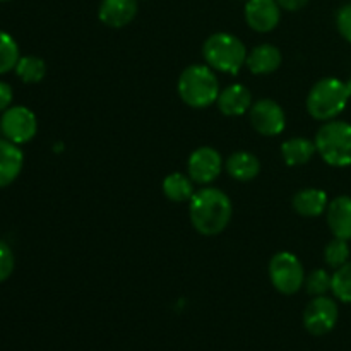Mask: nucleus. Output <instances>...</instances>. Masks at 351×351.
I'll list each match as a JSON object with an SVG mask.
<instances>
[{"mask_svg":"<svg viewBox=\"0 0 351 351\" xmlns=\"http://www.w3.org/2000/svg\"><path fill=\"white\" fill-rule=\"evenodd\" d=\"M339 308L332 298L314 297L304 311V326L312 336H324L338 324Z\"/></svg>","mask_w":351,"mask_h":351,"instance_id":"7","label":"nucleus"},{"mask_svg":"<svg viewBox=\"0 0 351 351\" xmlns=\"http://www.w3.org/2000/svg\"><path fill=\"white\" fill-rule=\"evenodd\" d=\"M346 89H348V95H350V98H351V79L348 82H346Z\"/></svg>","mask_w":351,"mask_h":351,"instance_id":"30","label":"nucleus"},{"mask_svg":"<svg viewBox=\"0 0 351 351\" xmlns=\"http://www.w3.org/2000/svg\"><path fill=\"white\" fill-rule=\"evenodd\" d=\"M163 194L173 202H187L195 194L194 182L184 173H170L163 180Z\"/></svg>","mask_w":351,"mask_h":351,"instance_id":"20","label":"nucleus"},{"mask_svg":"<svg viewBox=\"0 0 351 351\" xmlns=\"http://www.w3.org/2000/svg\"><path fill=\"white\" fill-rule=\"evenodd\" d=\"M0 130H2V129H0Z\"/></svg>","mask_w":351,"mask_h":351,"instance_id":"32","label":"nucleus"},{"mask_svg":"<svg viewBox=\"0 0 351 351\" xmlns=\"http://www.w3.org/2000/svg\"><path fill=\"white\" fill-rule=\"evenodd\" d=\"M223 170V158L215 147L202 146L197 147L194 153L189 156L187 171L189 177L194 184L206 185L219 177Z\"/></svg>","mask_w":351,"mask_h":351,"instance_id":"10","label":"nucleus"},{"mask_svg":"<svg viewBox=\"0 0 351 351\" xmlns=\"http://www.w3.org/2000/svg\"><path fill=\"white\" fill-rule=\"evenodd\" d=\"M331 291L339 302L351 304V261L335 271L331 280Z\"/></svg>","mask_w":351,"mask_h":351,"instance_id":"22","label":"nucleus"},{"mask_svg":"<svg viewBox=\"0 0 351 351\" xmlns=\"http://www.w3.org/2000/svg\"><path fill=\"white\" fill-rule=\"evenodd\" d=\"M291 204H293L297 215L304 216V218H317V216L324 215L329 206V201L328 194L324 191L311 187L297 192Z\"/></svg>","mask_w":351,"mask_h":351,"instance_id":"17","label":"nucleus"},{"mask_svg":"<svg viewBox=\"0 0 351 351\" xmlns=\"http://www.w3.org/2000/svg\"><path fill=\"white\" fill-rule=\"evenodd\" d=\"M0 129L14 144L29 143L38 130L36 117L26 106H9L0 120Z\"/></svg>","mask_w":351,"mask_h":351,"instance_id":"8","label":"nucleus"},{"mask_svg":"<svg viewBox=\"0 0 351 351\" xmlns=\"http://www.w3.org/2000/svg\"><path fill=\"white\" fill-rule=\"evenodd\" d=\"M314 143L329 167L345 168L351 165V123L329 120L317 130Z\"/></svg>","mask_w":351,"mask_h":351,"instance_id":"5","label":"nucleus"},{"mask_svg":"<svg viewBox=\"0 0 351 351\" xmlns=\"http://www.w3.org/2000/svg\"><path fill=\"white\" fill-rule=\"evenodd\" d=\"M269 280L283 295H295L305 283L304 266L291 252H278L269 261Z\"/></svg>","mask_w":351,"mask_h":351,"instance_id":"6","label":"nucleus"},{"mask_svg":"<svg viewBox=\"0 0 351 351\" xmlns=\"http://www.w3.org/2000/svg\"><path fill=\"white\" fill-rule=\"evenodd\" d=\"M324 261L328 263L329 267L332 269H338V267L345 266L350 261V245L348 240L336 239L326 245L324 249Z\"/></svg>","mask_w":351,"mask_h":351,"instance_id":"24","label":"nucleus"},{"mask_svg":"<svg viewBox=\"0 0 351 351\" xmlns=\"http://www.w3.org/2000/svg\"><path fill=\"white\" fill-rule=\"evenodd\" d=\"M332 276L326 269H314L307 278H305V288L307 293L312 297H321L331 290Z\"/></svg>","mask_w":351,"mask_h":351,"instance_id":"25","label":"nucleus"},{"mask_svg":"<svg viewBox=\"0 0 351 351\" xmlns=\"http://www.w3.org/2000/svg\"><path fill=\"white\" fill-rule=\"evenodd\" d=\"M191 223L204 237L219 235L232 221L233 206L228 195L216 187H204L191 199Z\"/></svg>","mask_w":351,"mask_h":351,"instance_id":"1","label":"nucleus"},{"mask_svg":"<svg viewBox=\"0 0 351 351\" xmlns=\"http://www.w3.org/2000/svg\"><path fill=\"white\" fill-rule=\"evenodd\" d=\"M283 62L280 48L274 45H259L247 55L245 65L252 74L256 75H267L278 71Z\"/></svg>","mask_w":351,"mask_h":351,"instance_id":"16","label":"nucleus"},{"mask_svg":"<svg viewBox=\"0 0 351 351\" xmlns=\"http://www.w3.org/2000/svg\"><path fill=\"white\" fill-rule=\"evenodd\" d=\"M0 2H9V0H0Z\"/></svg>","mask_w":351,"mask_h":351,"instance_id":"31","label":"nucleus"},{"mask_svg":"<svg viewBox=\"0 0 351 351\" xmlns=\"http://www.w3.org/2000/svg\"><path fill=\"white\" fill-rule=\"evenodd\" d=\"M281 7L276 0H247L245 21L250 29L269 33L280 24Z\"/></svg>","mask_w":351,"mask_h":351,"instance_id":"11","label":"nucleus"},{"mask_svg":"<svg viewBox=\"0 0 351 351\" xmlns=\"http://www.w3.org/2000/svg\"><path fill=\"white\" fill-rule=\"evenodd\" d=\"M336 26H338L339 34L351 43V2L345 3L336 14Z\"/></svg>","mask_w":351,"mask_h":351,"instance_id":"27","label":"nucleus"},{"mask_svg":"<svg viewBox=\"0 0 351 351\" xmlns=\"http://www.w3.org/2000/svg\"><path fill=\"white\" fill-rule=\"evenodd\" d=\"M24 154L9 139H0V189L7 187L19 177L23 170Z\"/></svg>","mask_w":351,"mask_h":351,"instance_id":"15","label":"nucleus"},{"mask_svg":"<svg viewBox=\"0 0 351 351\" xmlns=\"http://www.w3.org/2000/svg\"><path fill=\"white\" fill-rule=\"evenodd\" d=\"M218 108L226 117H240L252 106V95L242 84H232L218 96Z\"/></svg>","mask_w":351,"mask_h":351,"instance_id":"14","label":"nucleus"},{"mask_svg":"<svg viewBox=\"0 0 351 351\" xmlns=\"http://www.w3.org/2000/svg\"><path fill=\"white\" fill-rule=\"evenodd\" d=\"M202 55L213 71L235 75L242 71L249 53L240 38L230 33H215L206 40Z\"/></svg>","mask_w":351,"mask_h":351,"instance_id":"4","label":"nucleus"},{"mask_svg":"<svg viewBox=\"0 0 351 351\" xmlns=\"http://www.w3.org/2000/svg\"><path fill=\"white\" fill-rule=\"evenodd\" d=\"M346 82L338 77H324L315 82L307 96V112L312 119L329 122L341 115L348 105Z\"/></svg>","mask_w":351,"mask_h":351,"instance_id":"3","label":"nucleus"},{"mask_svg":"<svg viewBox=\"0 0 351 351\" xmlns=\"http://www.w3.org/2000/svg\"><path fill=\"white\" fill-rule=\"evenodd\" d=\"M14 254L5 242L0 240V283L5 281L14 271Z\"/></svg>","mask_w":351,"mask_h":351,"instance_id":"26","label":"nucleus"},{"mask_svg":"<svg viewBox=\"0 0 351 351\" xmlns=\"http://www.w3.org/2000/svg\"><path fill=\"white\" fill-rule=\"evenodd\" d=\"M250 123L263 136L274 137L287 127V115L273 99H259L250 106Z\"/></svg>","mask_w":351,"mask_h":351,"instance_id":"9","label":"nucleus"},{"mask_svg":"<svg viewBox=\"0 0 351 351\" xmlns=\"http://www.w3.org/2000/svg\"><path fill=\"white\" fill-rule=\"evenodd\" d=\"M12 103V88L7 82L0 81V112H5Z\"/></svg>","mask_w":351,"mask_h":351,"instance_id":"28","label":"nucleus"},{"mask_svg":"<svg viewBox=\"0 0 351 351\" xmlns=\"http://www.w3.org/2000/svg\"><path fill=\"white\" fill-rule=\"evenodd\" d=\"M219 93V82L209 65H191L178 79V95L192 108H208L218 101Z\"/></svg>","mask_w":351,"mask_h":351,"instance_id":"2","label":"nucleus"},{"mask_svg":"<svg viewBox=\"0 0 351 351\" xmlns=\"http://www.w3.org/2000/svg\"><path fill=\"white\" fill-rule=\"evenodd\" d=\"M225 168L232 178L239 182H250L259 175L261 161L257 156L247 151H239L233 153L228 160L225 161Z\"/></svg>","mask_w":351,"mask_h":351,"instance_id":"18","label":"nucleus"},{"mask_svg":"<svg viewBox=\"0 0 351 351\" xmlns=\"http://www.w3.org/2000/svg\"><path fill=\"white\" fill-rule=\"evenodd\" d=\"M278 3H280L281 9H287V10H298L302 9V7L305 5V3L308 2V0H276Z\"/></svg>","mask_w":351,"mask_h":351,"instance_id":"29","label":"nucleus"},{"mask_svg":"<svg viewBox=\"0 0 351 351\" xmlns=\"http://www.w3.org/2000/svg\"><path fill=\"white\" fill-rule=\"evenodd\" d=\"M19 62V47L16 40L5 31H0V74L16 69Z\"/></svg>","mask_w":351,"mask_h":351,"instance_id":"23","label":"nucleus"},{"mask_svg":"<svg viewBox=\"0 0 351 351\" xmlns=\"http://www.w3.org/2000/svg\"><path fill=\"white\" fill-rule=\"evenodd\" d=\"M328 226L336 239L351 240V197L339 195L329 202L326 209Z\"/></svg>","mask_w":351,"mask_h":351,"instance_id":"13","label":"nucleus"},{"mask_svg":"<svg viewBox=\"0 0 351 351\" xmlns=\"http://www.w3.org/2000/svg\"><path fill=\"white\" fill-rule=\"evenodd\" d=\"M137 14V0H101L98 17L105 26L123 27L134 21Z\"/></svg>","mask_w":351,"mask_h":351,"instance_id":"12","label":"nucleus"},{"mask_svg":"<svg viewBox=\"0 0 351 351\" xmlns=\"http://www.w3.org/2000/svg\"><path fill=\"white\" fill-rule=\"evenodd\" d=\"M317 147L315 143L305 137H293L281 144V156L288 167H300V165H307L315 154Z\"/></svg>","mask_w":351,"mask_h":351,"instance_id":"19","label":"nucleus"},{"mask_svg":"<svg viewBox=\"0 0 351 351\" xmlns=\"http://www.w3.org/2000/svg\"><path fill=\"white\" fill-rule=\"evenodd\" d=\"M16 74L27 84L40 82L47 74V64L40 57H23L16 65Z\"/></svg>","mask_w":351,"mask_h":351,"instance_id":"21","label":"nucleus"}]
</instances>
